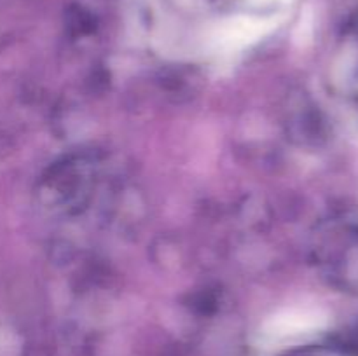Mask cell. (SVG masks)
<instances>
[{
	"mask_svg": "<svg viewBox=\"0 0 358 356\" xmlns=\"http://www.w3.org/2000/svg\"><path fill=\"white\" fill-rule=\"evenodd\" d=\"M315 328V325L296 314H276L262 327L261 342L264 348H283L313 334Z\"/></svg>",
	"mask_w": 358,
	"mask_h": 356,
	"instance_id": "cell-1",
	"label": "cell"
},
{
	"mask_svg": "<svg viewBox=\"0 0 358 356\" xmlns=\"http://www.w3.org/2000/svg\"><path fill=\"white\" fill-rule=\"evenodd\" d=\"M338 86L358 105V16L346 37L338 59Z\"/></svg>",
	"mask_w": 358,
	"mask_h": 356,
	"instance_id": "cell-2",
	"label": "cell"
},
{
	"mask_svg": "<svg viewBox=\"0 0 358 356\" xmlns=\"http://www.w3.org/2000/svg\"><path fill=\"white\" fill-rule=\"evenodd\" d=\"M254 3H264V6H268V3H283V0H252Z\"/></svg>",
	"mask_w": 358,
	"mask_h": 356,
	"instance_id": "cell-3",
	"label": "cell"
}]
</instances>
